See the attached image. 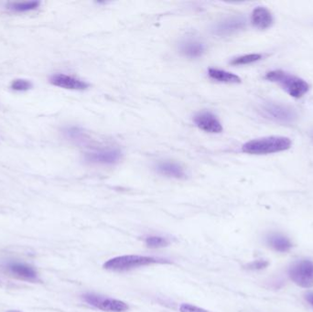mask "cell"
Returning <instances> with one entry per match:
<instances>
[{
  "mask_svg": "<svg viewBox=\"0 0 313 312\" xmlns=\"http://www.w3.org/2000/svg\"><path fill=\"white\" fill-rule=\"evenodd\" d=\"M265 79L278 83L285 92L294 98H301L309 92V85L304 80L281 70L268 71Z\"/></svg>",
  "mask_w": 313,
  "mask_h": 312,
  "instance_id": "cell-2",
  "label": "cell"
},
{
  "mask_svg": "<svg viewBox=\"0 0 313 312\" xmlns=\"http://www.w3.org/2000/svg\"><path fill=\"white\" fill-rule=\"evenodd\" d=\"M41 5L40 1H26V2H13L9 4V9L15 12H28L38 9Z\"/></svg>",
  "mask_w": 313,
  "mask_h": 312,
  "instance_id": "cell-17",
  "label": "cell"
},
{
  "mask_svg": "<svg viewBox=\"0 0 313 312\" xmlns=\"http://www.w3.org/2000/svg\"><path fill=\"white\" fill-rule=\"evenodd\" d=\"M208 75L210 78L215 80L220 83H241V78L230 71H224L215 68H210L208 70Z\"/></svg>",
  "mask_w": 313,
  "mask_h": 312,
  "instance_id": "cell-16",
  "label": "cell"
},
{
  "mask_svg": "<svg viewBox=\"0 0 313 312\" xmlns=\"http://www.w3.org/2000/svg\"><path fill=\"white\" fill-rule=\"evenodd\" d=\"M262 59V55L257 54V53H253V54L244 55L240 56L237 58H234L231 61L232 65H246V64H250V63H255L259 60Z\"/></svg>",
  "mask_w": 313,
  "mask_h": 312,
  "instance_id": "cell-20",
  "label": "cell"
},
{
  "mask_svg": "<svg viewBox=\"0 0 313 312\" xmlns=\"http://www.w3.org/2000/svg\"><path fill=\"white\" fill-rule=\"evenodd\" d=\"M251 21L256 29H266L272 25L273 17L268 9L264 7H257L253 10Z\"/></svg>",
  "mask_w": 313,
  "mask_h": 312,
  "instance_id": "cell-15",
  "label": "cell"
},
{
  "mask_svg": "<svg viewBox=\"0 0 313 312\" xmlns=\"http://www.w3.org/2000/svg\"><path fill=\"white\" fill-rule=\"evenodd\" d=\"M50 83L57 87L75 91H84L89 87V84L86 82L63 74L52 75L50 78Z\"/></svg>",
  "mask_w": 313,
  "mask_h": 312,
  "instance_id": "cell-10",
  "label": "cell"
},
{
  "mask_svg": "<svg viewBox=\"0 0 313 312\" xmlns=\"http://www.w3.org/2000/svg\"><path fill=\"white\" fill-rule=\"evenodd\" d=\"M8 270L17 279L26 281H37L38 275L33 267L23 263L10 262L7 265Z\"/></svg>",
  "mask_w": 313,
  "mask_h": 312,
  "instance_id": "cell-13",
  "label": "cell"
},
{
  "mask_svg": "<svg viewBox=\"0 0 313 312\" xmlns=\"http://www.w3.org/2000/svg\"><path fill=\"white\" fill-rule=\"evenodd\" d=\"M82 299L85 303L97 309H100L102 311L125 312L130 308L128 305L122 300H116L112 298H105L94 293H85L82 296Z\"/></svg>",
  "mask_w": 313,
  "mask_h": 312,
  "instance_id": "cell-5",
  "label": "cell"
},
{
  "mask_svg": "<svg viewBox=\"0 0 313 312\" xmlns=\"http://www.w3.org/2000/svg\"><path fill=\"white\" fill-rule=\"evenodd\" d=\"M306 300L313 307V293L306 294Z\"/></svg>",
  "mask_w": 313,
  "mask_h": 312,
  "instance_id": "cell-24",
  "label": "cell"
},
{
  "mask_svg": "<svg viewBox=\"0 0 313 312\" xmlns=\"http://www.w3.org/2000/svg\"><path fill=\"white\" fill-rule=\"evenodd\" d=\"M7 312H21V311H20V310H9V311H7Z\"/></svg>",
  "mask_w": 313,
  "mask_h": 312,
  "instance_id": "cell-25",
  "label": "cell"
},
{
  "mask_svg": "<svg viewBox=\"0 0 313 312\" xmlns=\"http://www.w3.org/2000/svg\"><path fill=\"white\" fill-rule=\"evenodd\" d=\"M160 263L168 262L165 261V259L161 258L138 255V254H126V255H120L109 259L104 263L103 267L106 270L124 272V271L132 270L138 267L151 266L153 264H160Z\"/></svg>",
  "mask_w": 313,
  "mask_h": 312,
  "instance_id": "cell-3",
  "label": "cell"
},
{
  "mask_svg": "<svg viewBox=\"0 0 313 312\" xmlns=\"http://www.w3.org/2000/svg\"><path fill=\"white\" fill-rule=\"evenodd\" d=\"M247 21L243 16H232L214 24L213 32L217 36H228L245 29Z\"/></svg>",
  "mask_w": 313,
  "mask_h": 312,
  "instance_id": "cell-8",
  "label": "cell"
},
{
  "mask_svg": "<svg viewBox=\"0 0 313 312\" xmlns=\"http://www.w3.org/2000/svg\"><path fill=\"white\" fill-rule=\"evenodd\" d=\"M145 244L150 248H162L170 245L169 239L159 235H151L145 238Z\"/></svg>",
  "mask_w": 313,
  "mask_h": 312,
  "instance_id": "cell-19",
  "label": "cell"
},
{
  "mask_svg": "<svg viewBox=\"0 0 313 312\" xmlns=\"http://www.w3.org/2000/svg\"><path fill=\"white\" fill-rule=\"evenodd\" d=\"M291 140L285 137H267L257 138L244 144L242 151L251 155H267L290 149Z\"/></svg>",
  "mask_w": 313,
  "mask_h": 312,
  "instance_id": "cell-1",
  "label": "cell"
},
{
  "mask_svg": "<svg viewBox=\"0 0 313 312\" xmlns=\"http://www.w3.org/2000/svg\"><path fill=\"white\" fill-rule=\"evenodd\" d=\"M180 312H210L192 304L183 303L180 306Z\"/></svg>",
  "mask_w": 313,
  "mask_h": 312,
  "instance_id": "cell-23",
  "label": "cell"
},
{
  "mask_svg": "<svg viewBox=\"0 0 313 312\" xmlns=\"http://www.w3.org/2000/svg\"><path fill=\"white\" fill-rule=\"evenodd\" d=\"M288 277L299 287H313V261L301 259L293 263L288 268Z\"/></svg>",
  "mask_w": 313,
  "mask_h": 312,
  "instance_id": "cell-4",
  "label": "cell"
},
{
  "mask_svg": "<svg viewBox=\"0 0 313 312\" xmlns=\"http://www.w3.org/2000/svg\"><path fill=\"white\" fill-rule=\"evenodd\" d=\"M268 265H269V263L267 262V260L259 259V260H255L253 262L248 263L246 267L248 270L259 271L267 268Z\"/></svg>",
  "mask_w": 313,
  "mask_h": 312,
  "instance_id": "cell-22",
  "label": "cell"
},
{
  "mask_svg": "<svg viewBox=\"0 0 313 312\" xmlns=\"http://www.w3.org/2000/svg\"><path fill=\"white\" fill-rule=\"evenodd\" d=\"M156 171L160 175L173 179H185L186 173L179 163L171 160H162L157 163Z\"/></svg>",
  "mask_w": 313,
  "mask_h": 312,
  "instance_id": "cell-11",
  "label": "cell"
},
{
  "mask_svg": "<svg viewBox=\"0 0 313 312\" xmlns=\"http://www.w3.org/2000/svg\"><path fill=\"white\" fill-rule=\"evenodd\" d=\"M33 86L32 83L30 81L25 79H16L13 81L11 83L10 87L14 91H17V92H26V91H29Z\"/></svg>",
  "mask_w": 313,
  "mask_h": 312,
  "instance_id": "cell-21",
  "label": "cell"
},
{
  "mask_svg": "<svg viewBox=\"0 0 313 312\" xmlns=\"http://www.w3.org/2000/svg\"><path fill=\"white\" fill-rule=\"evenodd\" d=\"M193 121L200 130L207 133L219 134L224 130L217 117L208 111L198 113L193 118Z\"/></svg>",
  "mask_w": 313,
  "mask_h": 312,
  "instance_id": "cell-9",
  "label": "cell"
},
{
  "mask_svg": "<svg viewBox=\"0 0 313 312\" xmlns=\"http://www.w3.org/2000/svg\"><path fill=\"white\" fill-rule=\"evenodd\" d=\"M121 158V151L112 148L94 150L84 155L86 162L99 165H114L117 164Z\"/></svg>",
  "mask_w": 313,
  "mask_h": 312,
  "instance_id": "cell-7",
  "label": "cell"
},
{
  "mask_svg": "<svg viewBox=\"0 0 313 312\" xmlns=\"http://www.w3.org/2000/svg\"><path fill=\"white\" fill-rule=\"evenodd\" d=\"M64 135L67 138L76 143H83L86 140V135L79 127H68L64 130Z\"/></svg>",
  "mask_w": 313,
  "mask_h": 312,
  "instance_id": "cell-18",
  "label": "cell"
},
{
  "mask_svg": "<svg viewBox=\"0 0 313 312\" xmlns=\"http://www.w3.org/2000/svg\"><path fill=\"white\" fill-rule=\"evenodd\" d=\"M266 243L272 249L280 253H287L293 246L290 239L280 233H269L266 237Z\"/></svg>",
  "mask_w": 313,
  "mask_h": 312,
  "instance_id": "cell-14",
  "label": "cell"
},
{
  "mask_svg": "<svg viewBox=\"0 0 313 312\" xmlns=\"http://www.w3.org/2000/svg\"><path fill=\"white\" fill-rule=\"evenodd\" d=\"M179 50L181 54L188 58H199L204 54L205 50V44L196 39L187 38L181 41L179 44Z\"/></svg>",
  "mask_w": 313,
  "mask_h": 312,
  "instance_id": "cell-12",
  "label": "cell"
},
{
  "mask_svg": "<svg viewBox=\"0 0 313 312\" xmlns=\"http://www.w3.org/2000/svg\"><path fill=\"white\" fill-rule=\"evenodd\" d=\"M265 117L281 124H291L297 119V114L292 108L283 104L267 103L262 106Z\"/></svg>",
  "mask_w": 313,
  "mask_h": 312,
  "instance_id": "cell-6",
  "label": "cell"
}]
</instances>
